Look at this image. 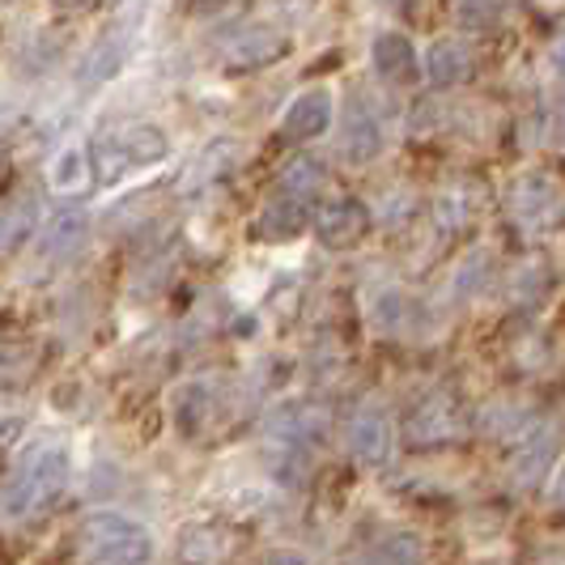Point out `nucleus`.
Masks as SVG:
<instances>
[{
  "mask_svg": "<svg viewBox=\"0 0 565 565\" xmlns=\"http://www.w3.org/2000/svg\"><path fill=\"white\" fill-rule=\"evenodd\" d=\"M344 443H349V455L358 463H383L392 455V443H396V425H392V413L379 404V399H366L349 413L344 422Z\"/></svg>",
  "mask_w": 565,
  "mask_h": 565,
  "instance_id": "7",
  "label": "nucleus"
},
{
  "mask_svg": "<svg viewBox=\"0 0 565 565\" xmlns=\"http://www.w3.org/2000/svg\"><path fill=\"white\" fill-rule=\"evenodd\" d=\"M422 73L434 89H455L472 77V52L459 39H438L422 56Z\"/></svg>",
  "mask_w": 565,
  "mask_h": 565,
  "instance_id": "13",
  "label": "nucleus"
},
{
  "mask_svg": "<svg viewBox=\"0 0 565 565\" xmlns=\"http://www.w3.org/2000/svg\"><path fill=\"white\" fill-rule=\"evenodd\" d=\"M311 226V204H298L289 196H273L255 213V238L259 243H289Z\"/></svg>",
  "mask_w": 565,
  "mask_h": 565,
  "instance_id": "12",
  "label": "nucleus"
},
{
  "mask_svg": "<svg viewBox=\"0 0 565 565\" xmlns=\"http://www.w3.org/2000/svg\"><path fill=\"white\" fill-rule=\"evenodd\" d=\"M170 158V137L153 124H119L107 128L98 141L89 145V170L98 174V183H124L128 174L149 170Z\"/></svg>",
  "mask_w": 565,
  "mask_h": 565,
  "instance_id": "2",
  "label": "nucleus"
},
{
  "mask_svg": "<svg viewBox=\"0 0 565 565\" xmlns=\"http://www.w3.org/2000/svg\"><path fill=\"white\" fill-rule=\"evenodd\" d=\"M477 425H481L489 438H510V434H519V429L532 425V408L510 404V399H493V404H484L481 408Z\"/></svg>",
  "mask_w": 565,
  "mask_h": 565,
  "instance_id": "22",
  "label": "nucleus"
},
{
  "mask_svg": "<svg viewBox=\"0 0 565 565\" xmlns=\"http://www.w3.org/2000/svg\"><path fill=\"white\" fill-rule=\"evenodd\" d=\"M311 226L323 247L340 252V247L362 243V234L370 230V209L358 196H332L319 204V213L311 217Z\"/></svg>",
  "mask_w": 565,
  "mask_h": 565,
  "instance_id": "9",
  "label": "nucleus"
},
{
  "mask_svg": "<svg viewBox=\"0 0 565 565\" xmlns=\"http://www.w3.org/2000/svg\"><path fill=\"white\" fill-rule=\"evenodd\" d=\"M209 408H213V396H209V383H183L174 392V404H170V417L179 425V434H200L204 422H209Z\"/></svg>",
  "mask_w": 565,
  "mask_h": 565,
  "instance_id": "19",
  "label": "nucleus"
},
{
  "mask_svg": "<svg viewBox=\"0 0 565 565\" xmlns=\"http://www.w3.org/2000/svg\"><path fill=\"white\" fill-rule=\"evenodd\" d=\"M124 43L119 39H103L94 52H89V60H85V68H82V82H107L115 68L124 64Z\"/></svg>",
  "mask_w": 565,
  "mask_h": 565,
  "instance_id": "25",
  "label": "nucleus"
},
{
  "mask_svg": "<svg viewBox=\"0 0 565 565\" xmlns=\"http://www.w3.org/2000/svg\"><path fill=\"white\" fill-rule=\"evenodd\" d=\"M362 565H425V548L408 532H387L366 548Z\"/></svg>",
  "mask_w": 565,
  "mask_h": 565,
  "instance_id": "20",
  "label": "nucleus"
},
{
  "mask_svg": "<svg viewBox=\"0 0 565 565\" xmlns=\"http://www.w3.org/2000/svg\"><path fill=\"white\" fill-rule=\"evenodd\" d=\"M0 170H4V145H0Z\"/></svg>",
  "mask_w": 565,
  "mask_h": 565,
  "instance_id": "32",
  "label": "nucleus"
},
{
  "mask_svg": "<svg viewBox=\"0 0 565 565\" xmlns=\"http://www.w3.org/2000/svg\"><path fill=\"white\" fill-rule=\"evenodd\" d=\"M370 319H374L379 332L404 337V332H413V328L422 323V307H417L413 294H404V289H396V285H387V289H379V294L370 298Z\"/></svg>",
  "mask_w": 565,
  "mask_h": 565,
  "instance_id": "14",
  "label": "nucleus"
},
{
  "mask_svg": "<svg viewBox=\"0 0 565 565\" xmlns=\"http://www.w3.org/2000/svg\"><path fill=\"white\" fill-rule=\"evenodd\" d=\"M510 217L527 234L557 230V222H562V188H557V179L544 174V170L519 174L514 188H510Z\"/></svg>",
  "mask_w": 565,
  "mask_h": 565,
  "instance_id": "5",
  "label": "nucleus"
},
{
  "mask_svg": "<svg viewBox=\"0 0 565 565\" xmlns=\"http://www.w3.org/2000/svg\"><path fill=\"white\" fill-rule=\"evenodd\" d=\"M94 170H89V149L85 145H64L56 158H52V170H47V183L60 196H82L89 188Z\"/></svg>",
  "mask_w": 565,
  "mask_h": 565,
  "instance_id": "17",
  "label": "nucleus"
},
{
  "mask_svg": "<svg viewBox=\"0 0 565 565\" xmlns=\"http://www.w3.org/2000/svg\"><path fill=\"white\" fill-rule=\"evenodd\" d=\"M230 553V536L209 523H188L174 540V562L179 565H217Z\"/></svg>",
  "mask_w": 565,
  "mask_h": 565,
  "instance_id": "15",
  "label": "nucleus"
},
{
  "mask_svg": "<svg viewBox=\"0 0 565 565\" xmlns=\"http://www.w3.org/2000/svg\"><path fill=\"white\" fill-rule=\"evenodd\" d=\"M68 447L60 443H30L13 477H9V489H4V507L9 514H43L47 507H56V498L68 489Z\"/></svg>",
  "mask_w": 565,
  "mask_h": 565,
  "instance_id": "1",
  "label": "nucleus"
},
{
  "mask_svg": "<svg viewBox=\"0 0 565 565\" xmlns=\"http://www.w3.org/2000/svg\"><path fill=\"white\" fill-rule=\"evenodd\" d=\"M289 52V34L273 22H247L222 39V68L226 73H255L264 64H277Z\"/></svg>",
  "mask_w": 565,
  "mask_h": 565,
  "instance_id": "6",
  "label": "nucleus"
},
{
  "mask_svg": "<svg viewBox=\"0 0 565 565\" xmlns=\"http://www.w3.org/2000/svg\"><path fill=\"white\" fill-rule=\"evenodd\" d=\"M468 417H463V404L451 392H429L422 396L408 417H404V443L408 447H447L455 438H463Z\"/></svg>",
  "mask_w": 565,
  "mask_h": 565,
  "instance_id": "4",
  "label": "nucleus"
},
{
  "mask_svg": "<svg viewBox=\"0 0 565 565\" xmlns=\"http://www.w3.org/2000/svg\"><path fill=\"white\" fill-rule=\"evenodd\" d=\"M383 4H404V0H383Z\"/></svg>",
  "mask_w": 565,
  "mask_h": 565,
  "instance_id": "33",
  "label": "nucleus"
},
{
  "mask_svg": "<svg viewBox=\"0 0 565 565\" xmlns=\"http://www.w3.org/2000/svg\"><path fill=\"white\" fill-rule=\"evenodd\" d=\"M477 204H481V192H468V183H455V188H447L443 196L434 200V217H438V226L451 234V230H463L472 222Z\"/></svg>",
  "mask_w": 565,
  "mask_h": 565,
  "instance_id": "21",
  "label": "nucleus"
},
{
  "mask_svg": "<svg viewBox=\"0 0 565 565\" xmlns=\"http://www.w3.org/2000/svg\"><path fill=\"white\" fill-rule=\"evenodd\" d=\"M370 64H374V73L387 85H413L422 77V56H417L413 39L399 34V30L374 34V43H370Z\"/></svg>",
  "mask_w": 565,
  "mask_h": 565,
  "instance_id": "10",
  "label": "nucleus"
},
{
  "mask_svg": "<svg viewBox=\"0 0 565 565\" xmlns=\"http://www.w3.org/2000/svg\"><path fill=\"white\" fill-rule=\"evenodd\" d=\"M323 188H328V170L319 167L315 158H289L281 174H277V196H289L298 204H315Z\"/></svg>",
  "mask_w": 565,
  "mask_h": 565,
  "instance_id": "16",
  "label": "nucleus"
},
{
  "mask_svg": "<svg viewBox=\"0 0 565 565\" xmlns=\"http://www.w3.org/2000/svg\"><path fill=\"white\" fill-rule=\"evenodd\" d=\"M85 243V217L82 213H64V217H56L52 226H47V234H43V252L47 255H68L77 252Z\"/></svg>",
  "mask_w": 565,
  "mask_h": 565,
  "instance_id": "23",
  "label": "nucleus"
},
{
  "mask_svg": "<svg viewBox=\"0 0 565 565\" xmlns=\"http://www.w3.org/2000/svg\"><path fill=\"white\" fill-rule=\"evenodd\" d=\"M548 459H553V434L544 438V447H536V443H532L527 451L519 455V468H514V472H519V481H523V484H540L544 468H548Z\"/></svg>",
  "mask_w": 565,
  "mask_h": 565,
  "instance_id": "27",
  "label": "nucleus"
},
{
  "mask_svg": "<svg viewBox=\"0 0 565 565\" xmlns=\"http://www.w3.org/2000/svg\"><path fill=\"white\" fill-rule=\"evenodd\" d=\"M26 370H30L26 349H22V344H4V340H0V387H4V383H18Z\"/></svg>",
  "mask_w": 565,
  "mask_h": 565,
  "instance_id": "28",
  "label": "nucleus"
},
{
  "mask_svg": "<svg viewBox=\"0 0 565 565\" xmlns=\"http://www.w3.org/2000/svg\"><path fill=\"white\" fill-rule=\"evenodd\" d=\"M60 9H85V4H94V0H56Z\"/></svg>",
  "mask_w": 565,
  "mask_h": 565,
  "instance_id": "31",
  "label": "nucleus"
},
{
  "mask_svg": "<svg viewBox=\"0 0 565 565\" xmlns=\"http://www.w3.org/2000/svg\"><path fill=\"white\" fill-rule=\"evenodd\" d=\"M383 149V119L366 94H349L340 111V158L344 162H370Z\"/></svg>",
  "mask_w": 565,
  "mask_h": 565,
  "instance_id": "8",
  "label": "nucleus"
},
{
  "mask_svg": "<svg viewBox=\"0 0 565 565\" xmlns=\"http://www.w3.org/2000/svg\"><path fill=\"white\" fill-rule=\"evenodd\" d=\"M39 222V204L34 196H9L0 200V252H13L30 238V230Z\"/></svg>",
  "mask_w": 565,
  "mask_h": 565,
  "instance_id": "18",
  "label": "nucleus"
},
{
  "mask_svg": "<svg viewBox=\"0 0 565 565\" xmlns=\"http://www.w3.org/2000/svg\"><path fill=\"white\" fill-rule=\"evenodd\" d=\"M332 124V94L328 89H311V94H298L289 107H285L281 132L289 141H315L323 137Z\"/></svg>",
  "mask_w": 565,
  "mask_h": 565,
  "instance_id": "11",
  "label": "nucleus"
},
{
  "mask_svg": "<svg viewBox=\"0 0 565 565\" xmlns=\"http://www.w3.org/2000/svg\"><path fill=\"white\" fill-rule=\"evenodd\" d=\"M188 13H213V9H222L226 0H179Z\"/></svg>",
  "mask_w": 565,
  "mask_h": 565,
  "instance_id": "30",
  "label": "nucleus"
},
{
  "mask_svg": "<svg viewBox=\"0 0 565 565\" xmlns=\"http://www.w3.org/2000/svg\"><path fill=\"white\" fill-rule=\"evenodd\" d=\"M264 565H311L298 548H277V553H268L264 557Z\"/></svg>",
  "mask_w": 565,
  "mask_h": 565,
  "instance_id": "29",
  "label": "nucleus"
},
{
  "mask_svg": "<svg viewBox=\"0 0 565 565\" xmlns=\"http://www.w3.org/2000/svg\"><path fill=\"white\" fill-rule=\"evenodd\" d=\"M77 544H82L85 565H145L153 557L149 527L119 510H94L82 523Z\"/></svg>",
  "mask_w": 565,
  "mask_h": 565,
  "instance_id": "3",
  "label": "nucleus"
},
{
  "mask_svg": "<svg viewBox=\"0 0 565 565\" xmlns=\"http://www.w3.org/2000/svg\"><path fill=\"white\" fill-rule=\"evenodd\" d=\"M451 4L459 22H468V26H493L510 9V0H451Z\"/></svg>",
  "mask_w": 565,
  "mask_h": 565,
  "instance_id": "26",
  "label": "nucleus"
},
{
  "mask_svg": "<svg viewBox=\"0 0 565 565\" xmlns=\"http://www.w3.org/2000/svg\"><path fill=\"white\" fill-rule=\"evenodd\" d=\"M493 277V259H489V252H472L459 268H455V294L459 298H477L484 289V281Z\"/></svg>",
  "mask_w": 565,
  "mask_h": 565,
  "instance_id": "24",
  "label": "nucleus"
}]
</instances>
